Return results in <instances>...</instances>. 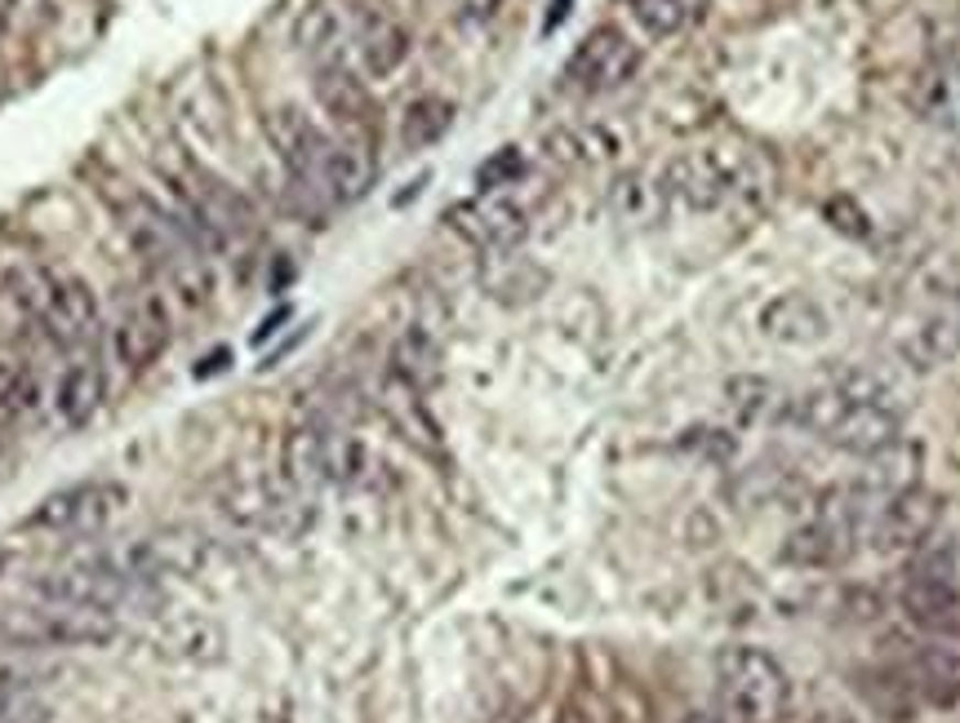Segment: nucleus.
<instances>
[{
  "instance_id": "10",
  "label": "nucleus",
  "mask_w": 960,
  "mask_h": 723,
  "mask_svg": "<svg viewBox=\"0 0 960 723\" xmlns=\"http://www.w3.org/2000/svg\"><path fill=\"white\" fill-rule=\"evenodd\" d=\"M942 498L929 493V489H912V493H898L890 502H881L876 511L863 515V529H859V542L863 550H876V555H912L920 542H929L942 524Z\"/></svg>"
},
{
  "instance_id": "40",
  "label": "nucleus",
  "mask_w": 960,
  "mask_h": 723,
  "mask_svg": "<svg viewBox=\"0 0 960 723\" xmlns=\"http://www.w3.org/2000/svg\"><path fill=\"white\" fill-rule=\"evenodd\" d=\"M0 461H5V440H0Z\"/></svg>"
},
{
  "instance_id": "35",
  "label": "nucleus",
  "mask_w": 960,
  "mask_h": 723,
  "mask_svg": "<svg viewBox=\"0 0 960 723\" xmlns=\"http://www.w3.org/2000/svg\"><path fill=\"white\" fill-rule=\"evenodd\" d=\"M752 396H770V382H752ZM761 409H765V400H752V404H742L738 413L752 418V422H761Z\"/></svg>"
},
{
  "instance_id": "30",
  "label": "nucleus",
  "mask_w": 960,
  "mask_h": 723,
  "mask_svg": "<svg viewBox=\"0 0 960 723\" xmlns=\"http://www.w3.org/2000/svg\"><path fill=\"white\" fill-rule=\"evenodd\" d=\"M525 178V156H520V147H503V152H494L481 169H476V187H481V196H489V191H507V187H516Z\"/></svg>"
},
{
  "instance_id": "5",
  "label": "nucleus",
  "mask_w": 960,
  "mask_h": 723,
  "mask_svg": "<svg viewBox=\"0 0 960 723\" xmlns=\"http://www.w3.org/2000/svg\"><path fill=\"white\" fill-rule=\"evenodd\" d=\"M121 635V618L85 609V604H63V599L27 594L23 604L0 609V639L14 648L49 653V648H85V644H112Z\"/></svg>"
},
{
  "instance_id": "11",
  "label": "nucleus",
  "mask_w": 960,
  "mask_h": 723,
  "mask_svg": "<svg viewBox=\"0 0 960 723\" xmlns=\"http://www.w3.org/2000/svg\"><path fill=\"white\" fill-rule=\"evenodd\" d=\"M121 507H125V489L117 479H85V485L49 493L27 515V529L49 533V537H85V533H98L112 515H121Z\"/></svg>"
},
{
  "instance_id": "3",
  "label": "nucleus",
  "mask_w": 960,
  "mask_h": 723,
  "mask_svg": "<svg viewBox=\"0 0 960 723\" xmlns=\"http://www.w3.org/2000/svg\"><path fill=\"white\" fill-rule=\"evenodd\" d=\"M792 705L787 670L752 644H729L716 657V719L720 723H783Z\"/></svg>"
},
{
  "instance_id": "26",
  "label": "nucleus",
  "mask_w": 960,
  "mask_h": 723,
  "mask_svg": "<svg viewBox=\"0 0 960 723\" xmlns=\"http://www.w3.org/2000/svg\"><path fill=\"white\" fill-rule=\"evenodd\" d=\"M374 178H378V156H374V147L334 138L330 178H325V200H330V204H356V200L369 196Z\"/></svg>"
},
{
  "instance_id": "18",
  "label": "nucleus",
  "mask_w": 960,
  "mask_h": 723,
  "mask_svg": "<svg viewBox=\"0 0 960 723\" xmlns=\"http://www.w3.org/2000/svg\"><path fill=\"white\" fill-rule=\"evenodd\" d=\"M868 466L859 470V479H853V498H859V507H863V515L868 511H876L881 502H890V498H898V493H912V489H920V475H925V448L916 444V440H907V435H898L894 444H885L881 453H872V457H863Z\"/></svg>"
},
{
  "instance_id": "7",
  "label": "nucleus",
  "mask_w": 960,
  "mask_h": 723,
  "mask_svg": "<svg viewBox=\"0 0 960 723\" xmlns=\"http://www.w3.org/2000/svg\"><path fill=\"white\" fill-rule=\"evenodd\" d=\"M885 670L907 688L920 710H956L960 705V639L912 631L894 639Z\"/></svg>"
},
{
  "instance_id": "20",
  "label": "nucleus",
  "mask_w": 960,
  "mask_h": 723,
  "mask_svg": "<svg viewBox=\"0 0 960 723\" xmlns=\"http://www.w3.org/2000/svg\"><path fill=\"white\" fill-rule=\"evenodd\" d=\"M907 107L925 120V125H934L942 134H960V63L942 58V63L920 67L907 85Z\"/></svg>"
},
{
  "instance_id": "31",
  "label": "nucleus",
  "mask_w": 960,
  "mask_h": 723,
  "mask_svg": "<svg viewBox=\"0 0 960 723\" xmlns=\"http://www.w3.org/2000/svg\"><path fill=\"white\" fill-rule=\"evenodd\" d=\"M823 218H827L840 235H849V240H868V235H872L868 209L853 200V196H831V200H823Z\"/></svg>"
},
{
  "instance_id": "16",
  "label": "nucleus",
  "mask_w": 960,
  "mask_h": 723,
  "mask_svg": "<svg viewBox=\"0 0 960 723\" xmlns=\"http://www.w3.org/2000/svg\"><path fill=\"white\" fill-rule=\"evenodd\" d=\"M330 440H334V418L325 409H307L302 418H294L280 444V475L294 493L311 498L330 479Z\"/></svg>"
},
{
  "instance_id": "2",
  "label": "nucleus",
  "mask_w": 960,
  "mask_h": 723,
  "mask_svg": "<svg viewBox=\"0 0 960 723\" xmlns=\"http://www.w3.org/2000/svg\"><path fill=\"white\" fill-rule=\"evenodd\" d=\"M774 182L770 165L761 152H747V147H703V152H685L667 165L663 174V187L667 196H676L681 204L698 209V213H711L720 204H729L733 196L738 200H752V196H765Z\"/></svg>"
},
{
  "instance_id": "23",
  "label": "nucleus",
  "mask_w": 960,
  "mask_h": 723,
  "mask_svg": "<svg viewBox=\"0 0 960 723\" xmlns=\"http://www.w3.org/2000/svg\"><path fill=\"white\" fill-rule=\"evenodd\" d=\"M761 333L779 346H818L827 337V311L805 293H779L761 307Z\"/></svg>"
},
{
  "instance_id": "4",
  "label": "nucleus",
  "mask_w": 960,
  "mask_h": 723,
  "mask_svg": "<svg viewBox=\"0 0 960 723\" xmlns=\"http://www.w3.org/2000/svg\"><path fill=\"white\" fill-rule=\"evenodd\" d=\"M792 422L805 426L809 435H818L823 444L853 453V457H872L903 435V418L894 413V404L853 400L840 387H823V391L801 396L792 404Z\"/></svg>"
},
{
  "instance_id": "37",
  "label": "nucleus",
  "mask_w": 960,
  "mask_h": 723,
  "mask_svg": "<svg viewBox=\"0 0 960 723\" xmlns=\"http://www.w3.org/2000/svg\"><path fill=\"white\" fill-rule=\"evenodd\" d=\"M228 365V351H213L209 359H200V369H196V378H205V374H219Z\"/></svg>"
},
{
  "instance_id": "41",
  "label": "nucleus",
  "mask_w": 960,
  "mask_h": 723,
  "mask_svg": "<svg viewBox=\"0 0 960 723\" xmlns=\"http://www.w3.org/2000/svg\"><path fill=\"white\" fill-rule=\"evenodd\" d=\"M956 10H960V0H956Z\"/></svg>"
},
{
  "instance_id": "32",
  "label": "nucleus",
  "mask_w": 960,
  "mask_h": 723,
  "mask_svg": "<svg viewBox=\"0 0 960 723\" xmlns=\"http://www.w3.org/2000/svg\"><path fill=\"white\" fill-rule=\"evenodd\" d=\"M507 0H459V23L463 27H489L503 14Z\"/></svg>"
},
{
  "instance_id": "1",
  "label": "nucleus",
  "mask_w": 960,
  "mask_h": 723,
  "mask_svg": "<svg viewBox=\"0 0 960 723\" xmlns=\"http://www.w3.org/2000/svg\"><path fill=\"white\" fill-rule=\"evenodd\" d=\"M117 187L121 191H112V187H102V191H107V200H112V213L121 218L130 249L147 267L165 271V280L174 285V293L187 307H205L213 298V271L205 267V245L191 235L183 213L165 209L161 200H152V196H143V191L125 187V182H117Z\"/></svg>"
},
{
  "instance_id": "13",
  "label": "nucleus",
  "mask_w": 960,
  "mask_h": 723,
  "mask_svg": "<svg viewBox=\"0 0 960 723\" xmlns=\"http://www.w3.org/2000/svg\"><path fill=\"white\" fill-rule=\"evenodd\" d=\"M636 67H640V45H631L622 27L600 23L574 45L565 63V85L578 93H614L636 76Z\"/></svg>"
},
{
  "instance_id": "9",
  "label": "nucleus",
  "mask_w": 960,
  "mask_h": 723,
  "mask_svg": "<svg viewBox=\"0 0 960 723\" xmlns=\"http://www.w3.org/2000/svg\"><path fill=\"white\" fill-rule=\"evenodd\" d=\"M365 19H369L365 0H307L289 27V41L311 67L352 63V45Z\"/></svg>"
},
{
  "instance_id": "39",
  "label": "nucleus",
  "mask_w": 960,
  "mask_h": 723,
  "mask_svg": "<svg viewBox=\"0 0 960 723\" xmlns=\"http://www.w3.org/2000/svg\"><path fill=\"white\" fill-rule=\"evenodd\" d=\"M681 723H720L716 714H689V719H681Z\"/></svg>"
},
{
  "instance_id": "15",
  "label": "nucleus",
  "mask_w": 960,
  "mask_h": 723,
  "mask_svg": "<svg viewBox=\"0 0 960 723\" xmlns=\"http://www.w3.org/2000/svg\"><path fill=\"white\" fill-rule=\"evenodd\" d=\"M32 324L54 342V346H80L98 333V298L93 289L71 276V271H54L45 285V298L32 315Z\"/></svg>"
},
{
  "instance_id": "17",
  "label": "nucleus",
  "mask_w": 960,
  "mask_h": 723,
  "mask_svg": "<svg viewBox=\"0 0 960 723\" xmlns=\"http://www.w3.org/2000/svg\"><path fill=\"white\" fill-rule=\"evenodd\" d=\"M169 333H174V324H169L165 298H161V293H139V298L121 311V320H117V329H112V355H117V365L130 369V374L152 369L156 359L165 355V346H169Z\"/></svg>"
},
{
  "instance_id": "34",
  "label": "nucleus",
  "mask_w": 960,
  "mask_h": 723,
  "mask_svg": "<svg viewBox=\"0 0 960 723\" xmlns=\"http://www.w3.org/2000/svg\"><path fill=\"white\" fill-rule=\"evenodd\" d=\"M285 320H289V307H280V311H272V315H267V320L258 324V333H254V342H267V337H272V333H276V329L285 324Z\"/></svg>"
},
{
  "instance_id": "27",
  "label": "nucleus",
  "mask_w": 960,
  "mask_h": 723,
  "mask_svg": "<svg viewBox=\"0 0 960 723\" xmlns=\"http://www.w3.org/2000/svg\"><path fill=\"white\" fill-rule=\"evenodd\" d=\"M454 115H459V107H454L445 93H418V98L400 111V130H396L400 152L418 156V152H427V147H437V143L450 134Z\"/></svg>"
},
{
  "instance_id": "33",
  "label": "nucleus",
  "mask_w": 960,
  "mask_h": 723,
  "mask_svg": "<svg viewBox=\"0 0 960 723\" xmlns=\"http://www.w3.org/2000/svg\"><path fill=\"white\" fill-rule=\"evenodd\" d=\"M36 5H45V0H0V32L14 27L19 19H27V10H36Z\"/></svg>"
},
{
  "instance_id": "24",
  "label": "nucleus",
  "mask_w": 960,
  "mask_h": 723,
  "mask_svg": "<svg viewBox=\"0 0 960 723\" xmlns=\"http://www.w3.org/2000/svg\"><path fill=\"white\" fill-rule=\"evenodd\" d=\"M898 355L916 374H929L947 359L960 355V311H938V315H925L920 324H912L903 337H898Z\"/></svg>"
},
{
  "instance_id": "36",
  "label": "nucleus",
  "mask_w": 960,
  "mask_h": 723,
  "mask_svg": "<svg viewBox=\"0 0 960 723\" xmlns=\"http://www.w3.org/2000/svg\"><path fill=\"white\" fill-rule=\"evenodd\" d=\"M565 14H570V0H552V14H548V23H543V32L552 36V32L565 23Z\"/></svg>"
},
{
  "instance_id": "38",
  "label": "nucleus",
  "mask_w": 960,
  "mask_h": 723,
  "mask_svg": "<svg viewBox=\"0 0 960 723\" xmlns=\"http://www.w3.org/2000/svg\"><path fill=\"white\" fill-rule=\"evenodd\" d=\"M427 182H432V174H418V178H413V182H409V187H405V191L396 196V204H409V200H413V196H418V191H422Z\"/></svg>"
},
{
  "instance_id": "21",
  "label": "nucleus",
  "mask_w": 960,
  "mask_h": 723,
  "mask_svg": "<svg viewBox=\"0 0 960 723\" xmlns=\"http://www.w3.org/2000/svg\"><path fill=\"white\" fill-rule=\"evenodd\" d=\"M107 400V369L98 355H76L54 382V418L67 431H80L93 422V413Z\"/></svg>"
},
{
  "instance_id": "14",
  "label": "nucleus",
  "mask_w": 960,
  "mask_h": 723,
  "mask_svg": "<svg viewBox=\"0 0 960 723\" xmlns=\"http://www.w3.org/2000/svg\"><path fill=\"white\" fill-rule=\"evenodd\" d=\"M445 222H450V231H459L481 254H511L529 235V213L507 191L459 200V204L445 209Z\"/></svg>"
},
{
  "instance_id": "25",
  "label": "nucleus",
  "mask_w": 960,
  "mask_h": 723,
  "mask_svg": "<svg viewBox=\"0 0 960 723\" xmlns=\"http://www.w3.org/2000/svg\"><path fill=\"white\" fill-rule=\"evenodd\" d=\"M387 365H391L396 382H405V387H413L422 396L427 387L437 382V374H441V342H437V333L427 329V324H405L396 333V342H391Z\"/></svg>"
},
{
  "instance_id": "29",
  "label": "nucleus",
  "mask_w": 960,
  "mask_h": 723,
  "mask_svg": "<svg viewBox=\"0 0 960 723\" xmlns=\"http://www.w3.org/2000/svg\"><path fill=\"white\" fill-rule=\"evenodd\" d=\"M41 404V378L27 359H0V422H14L36 413Z\"/></svg>"
},
{
  "instance_id": "12",
  "label": "nucleus",
  "mask_w": 960,
  "mask_h": 723,
  "mask_svg": "<svg viewBox=\"0 0 960 723\" xmlns=\"http://www.w3.org/2000/svg\"><path fill=\"white\" fill-rule=\"evenodd\" d=\"M316 102L334 120L339 138L361 143V147H378V102L369 93V80L352 67V63H330L316 67Z\"/></svg>"
},
{
  "instance_id": "8",
  "label": "nucleus",
  "mask_w": 960,
  "mask_h": 723,
  "mask_svg": "<svg viewBox=\"0 0 960 723\" xmlns=\"http://www.w3.org/2000/svg\"><path fill=\"white\" fill-rule=\"evenodd\" d=\"M263 130H267V143L276 147L294 191H302V196H311L320 204H330L325 200V178H330L334 138L320 130L307 111H298V107H272L267 120H263Z\"/></svg>"
},
{
  "instance_id": "28",
  "label": "nucleus",
  "mask_w": 960,
  "mask_h": 723,
  "mask_svg": "<svg viewBox=\"0 0 960 723\" xmlns=\"http://www.w3.org/2000/svg\"><path fill=\"white\" fill-rule=\"evenodd\" d=\"M627 10L650 41H667V36H681L685 27L698 23L703 0H627Z\"/></svg>"
},
{
  "instance_id": "6",
  "label": "nucleus",
  "mask_w": 960,
  "mask_h": 723,
  "mask_svg": "<svg viewBox=\"0 0 960 723\" xmlns=\"http://www.w3.org/2000/svg\"><path fill=\"white\" fill-rule=\"evenodd\" d=\"M859 529H863L859 498H853L849 485H831V489L818 493L814 515L783 537L779 559L787 568H801V572H831V568L849 564L853 555L863 550Z\"/></svg>"
},
{
  "instance_id": "19",
  "label": "nucleus",
  "mask_w": 960,
  "mask_h": 723,
  "mask_svg": "<svg viewBox=\"0 0 960 723\" xmlns=\"http://www.w3.org/2000/svg\"><path fill=\"white\" fill-rule=\"evenodd\" d=\"M898 609H903L912 631L960 639V581L956 577H929V572L903 568Z\"/></svg>"
},
{
  "instance_id": "22",
  "label": "nucleus",
  "mask_w": 960,
  "mask_h": 723,
  "mask_svg": "<svg viewBox=\"0 0 960 723\" xmlns=\"http://www.w3.org/2000/svg\"><path fill=\"white\" fill-rule=\"evenodd\" d=\"M409 58V32L391 19V14H374L365 19L356 45H352V67L365 76V80H387L405 67Z\"/></svg>"
}]
</instances>
